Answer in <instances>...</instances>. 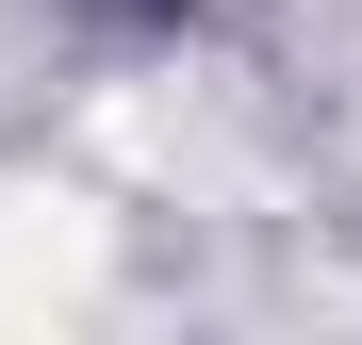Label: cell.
Instances as JSON below:
<instances>
[{"mask_svg": "<svg viewBox=\"0 0 362 345\" xmlns=\"http://www.w3.org/2000/svg\"><path fill=\"white\" fill-rule=\"evenodd\" d=\"M115 17H148V33H181V17H198V0H115Z\"/></svg>", "mask_w": 362, "mask_h": 345, "instance_id": "obj_1", "label": "cell"}]
</instances>
